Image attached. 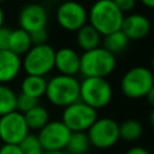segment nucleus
Returning a JSON list of instances; mask_svg holds the SVG:
<instances>
[{"mask_svg": "<svg viewBox=\"0 0 154 154\" xmlns=\"http://www.w3.org/2000/svg\"><path fill=\"white\" fill-rule=\"evenodd\" d=\"M124 16L112 0L94 1L88 10V24L105 36L120 30Z\"/></svg>", "mask_w": 154, "mask_h": 154, "instance_id": "1", "label": "nucleus"}, {"mask_svg": "<svg viewBox=\"0 0 154 154\" xmlns=\"http://www.w3.org/2000/svg\"><path fill=\"white\" fill-rule=\"evenodd\" d=\"M45 96L53 106L65 108L79 100V79L59 73L52 76L47 79Z\"/></svg>", "mask_w": 154, "mask_h": 154, "instance_id": "2", "label": "nucleus"}, {"mask_svg": "<svg viewBox=\"0 0 154 154\" xmlns=\"http://www.w3.org/2000/svg\"><path fill=\"white\" fill-rule=\"evenodd\" d=\"M117 67V58L103 47H97L81 54L79 73L83 78H107Z\"/></svg>", "mask_w": 154, "mask_h": 154, "instance_id": "3", "label": "nucleus"}, {"mask_svg": "<svg viewBox=\"0 0 154 154\" xmlns=\"http://www.w3.org/2000/svg\"><path fill=\"white\" fill-rule=\"evenodd\" d=\"M119 88L122 94L131 100L144 99L154 89V76L149 67L137 65L130 67L120 78Z\"/></svg>", "mask_w": 154, "mask_h": 154, "instance_id": "4", "label": "nucleus"}, {"mask_svg": "<svg viewBox=\"0 0 154 154\" xmlns=\"http://www.w3.org/2000/svg\"><path fill=\"white\" fill-rule=\"evenodd\" d=\"M113 97V88L107 78L88 77L79 81V101L95 111L105 108Z\"/></svg>", "mask_w": 154, "mask_h": 154, "instance_id": "5", "label": "nucleus"}, {"mask_svg": "<svg viewBox=\"0 0 154 154\" xmlns=\"http://www.w3.org/2000/svg\"><path fill=\"white\" fill-rule=\"evenodd\" d=\"M55 49L49 43L31 46L22 57V70L30 76L46 77L54 70Z\"/></svg>", "mask_w": 154, "mask_h": 154, "instance_id": "6", "label": "nucleus"}, {"mask_svg": "<svg viewBox=\"0 0 154 154\" xmlns=\"http://www.w3.org/2000/svg\"><path fill=\"white\" fill-rule=\"evenodd\" d=\"M58 25L69 32H76L88 23V10L77 0H65L55 10Z\"/></svg>", "mask_w": 154, "mask_h": 154, "instance_id": "7", "label": "nucleus"}, {"mask_svg": "<svg viewBox=\"0 0 154 154\" xmlns=\"http://www.w3.org/2000/svg\"><path fill=\"white\" fill-rule=\"evenodd\" d=\"M97 118V111L78 100L63 108L60 120L71 132H87Z\"/></svg>", "mask_w": 154, "mask_h": 154, "instance_id": "8", "label": "nucleus"}, {"mask_svg": "<svg viewBox=\"0 0 154 154\" xmlns=\"http://www.w3.org/2000/svg\"><path fill=\"white\" fill-rule=\"evenodd\" d=\"M87 136L91 147L108 149L119 141V123L113 118H97L87 130Z\"/></svg>", "mask_w": 154, "mask_h": 154, "instance_id": "9", "label": "nucleus"}, {"mask_svg": "<svg viewBox=\"0 0 154 154\" xmlns=\"http://www.w3.org/2000/svg\"><path fill=\"white\" fill-rule=\"evenodd\" d=\"M36 136L45 152H61L66 149L71 131L61 120H49Z\"/></svg>", "mask_w": 154, "mask_h": 154, "instance_id": "10", "label": "nucleus"}, {"mask_svg": "<svg viewBox=\"0 0 154 154\" xmlns=\"http://www.w3.org/2000/svg\"><path fill=\"white\" fill-rule=\"evenodd\" d=\"M29 134L24 116L13 111L0 117V142L6 144H19Z\"/></svg>", "mask_w": 154, "mask_h": 154, "instance_id": "11", "label": "nucleus"}, {"mask_svg": "<svg viewBox=\"0 0 154 154\" xmlns=\"http://www.w3.org/2000/svg\"><path fill=\"white\" fill-rule=\"evenodd\" d=\"M18 28L23 29L26 32H32L47 26L48 23V12L47 8L35 1H29L20 7L17 17Z\"/></svg>", "mask_w": 154, "mask_h": 154, "instance_id": "12", "label": "nucleus"}, {"mask_svg": "<svg viewBox=\"0 0 154 154\" xmlns=\"http://www.w3.org/2000/svg\"><path fill=\"white\" fill-rule=\"evenodd\" d=\"M150 20L143 13L131 12L124 16L120 30L129 41H141L150 32Z\"/></svg>", "mask_w": 154, "mask_h": 154, "instance_id": "13", "label": "nucleus"}, {"mask_svg": "<svg viewBox=\"0 0 154 154\" xmlns=\"http://www.w3.org/2000/svg\"><path fill=\"white\" fill-rule=\"evenodd\" d=\"M79 61L81 54L75 48L64 46L55 51L54 70H57L59 75L76 77L79 73Z\"/></svg>", "mask_w": 154, "mask_h": 154, "instance_id": "14", "label": "nucleus"}, {"mask_svg": "<svg viewBox=\"0 0 154 154\" xmlns=\"http://www.w3.org/2000/svg\"><path fill=\"white\" fill-rule=\"evenodd\" d=\"M22 72V58L8 49L0 51V84L13 82Z\"/></svg>", "mask_w": 154, "mask_h": 154, "instance_id": "15", "label": "nucleus"}, {"mask_svg": "<svg viewBox=\"0 0 154 154\" xmlns=\"http://www.w3.org/2000/svg\"><path fill=\"white\" fill-rule=\"evenodd\" d=\"M76 43L82 52H88L101 46L102 36L90 25L85 24L76 32Z\"/></svg>", "mask_w": 154, "mask_h": 154, "instance_id": "16", "label": "nucleus"}, {"mask_svg": "<svg viewBox=\"0 0 154 154\" xmlns=\"http://www.w3.org/2000/svg\"><path fill=\"white\" fill-rule=\"evenodd\" d=\"M47 87V78L40 76H30L26 75L20 82V93L38 100L45 96Z\"/></svg>", "mask_w": 154, "mask_h": 154, "instance_id": "17", "label": "nucleus"}, {"mask_svg": "<svg viewBox=\"0 0 154 154\" xmlns=\"http://www.w3.org/2000/svg\"><path fill=\"white\" fill-rule=\"evenodd\" d=\"M32 43L30 40L29 32L24 31L20 28L12 29L11 36H10V43H8V51L17 54L18 57H23L30 48Z\"/></svg>", "mask_w": 154, "mask_h": 154, "instance_id": "18", "label": "nucleus"}, {"mask_svg": "<svg viewBox=\"0 0 154 154\" xmlns=\"http://www.w3.org/2000/svg\"><path fill=\"white\" fill-rule=\"evenodd\" d=\"M26 126L32 131H40L48 122H49V112L48 109L42 106V105H36L35 107H32L30 111H28L26 113L23 114Z\"/></svg>", "mask_w": 154, "mask_h": 154, "instance_id": "19", "label": "nucleus"}, {"mask_svg": "<svg viewBox=\"0 0 154 154\" xmlns=\"http://www.w3.org/2000/svg\"><path fill=\"white\" fill-rule=\"evenodd\" d=\"M129 42L130 41L124 35V32L122 30H117L114 32H111L108 35L102 36L101 47H103L106 51H108L109 53L116 55V54L124 52L128 48Z\"/></svg>", "mask_w": 154, "mask_h": 154, "instance_id": "20", "label": "nucleus"}, {"mask_svg": "<svg viewBox=\"0 0 154 154\" xmlns=\"http://www.w3.org/2000/svg\"><path fill=\"white\" fill-rule=\"evenodd\" d=\"M143 134V126L140 120L130 118L119 124V140L125 142H135Z\"/></svg>", "mask_w": 154, "mask_h": 154, "instance_id": "21", "label": "nucleus"}, {"mask_svg": "<svg viewBox=\"0 0 154 154\" xmlns=\"http://www.w3.org/2000/svg\"><path fill=\"white\" fill-rule=\"evenodd\" d=\"M17 93L8 84H0V117L16 111Z\"/></svg>", "mask_w": 154, "mask_h": 154, "instance_id": "22", "label": "nucleus"}, {"mask_svg": "<svg viewBox=\"0 0 154 154\" xmlns=\"http://www.w3.org/2000/svg\"><path fill=\"white\" fill-rule=\"evenodd\" d=\"M87 132H71L66 149L71 154H87L90 148Z\"/></svg>", "mask_w": 154, "mask_h": 154, "instance_id": "23", "label": "nucleus"}, {"mask_svg": "<svg viewBox=\"0 0 154 154\" xmlns=\"http://www.w3.org/2000/svg\"><path fill=\"white\" fill-rule=\"evenodd\" d=\"M18 146L20 148L22 154H43L45 152L41 147L37 136L30 132L22 140V142Z\"/></svg>", "mask_w": 154, "mask_h": 154, "instance_id": "24", "label": "nucleus"}, {"mask_svg": "<svg viewBox=\"0 0 154 154\" xmlns=\"http://www.w3.org/2000/svg\"><path fill=\"white\" fill-rule=\"evenodd\" d=\"M36 105H38V100L30 97L28 95H24L22 93L17 94V103H16V111H18L19 113L24 114L28 111H30L32 107H35Z\"/></svg>", "mask_w": 154, "mask_h": 154, "instance_id": "25", "label": "nucleus"}, {"mask_svg": "<svg viewBox=\"0 0 154 154\" xmlns=\"http://www.w3.org/2000/svg\"><path fill=\"white\" fill-rule=\"evenodd\" d=\"M29 35H30V40H31L32 46L48 43L47 42L48 41V31H47V28H43V29L36 30V31H32Z\"/></svg>", "mask_w": 154, "mask_h": 154, "instance_id": "26", "label": "nucleus"}, {"mask_svg": "<svg viewBox=\"0 0 154 154\" xmlns=\"http://www.w3.org/2000/svg\"><path fill=\"white\" fill-rule=\"evenodd\" d=\"M112 1L124 14L131 13L137 4V0H112Z\"/></svg>", "mask_w": 154, "mask_h": 154, "instance_id": "27", "label": "nucleus"}, {"mask_svg": "<svg viewBox=\"0 0 154 154\" xmlns=\"http://www.w3.org/2000/svg\"><path fill=\"white\" fill-rule=\"evenodd\" d=\"M12 29L4 25L0 28V51L8 49V43H10V36H11Z\"/></svg>", "mask_w": 154, "mask_h": 154, "instance_id": "28", "label": "nucleus"}, {"mask_svg": "<svg viewBox=\"0 0 154 154\" xmlns=\"http://www.w3.org/2000/svg\"><path fill=\"white\" fill-rule=\"evenodd\" d=\"M0 154H22L20 148L18 144H6L1 143L0 146Z\"/></svg>", "mask_w": 154, "mask_h": 154, "instance_id": "29", "label": "nucleus"}, {"mask_svg": "<svg viewBox=\"0 0 154 154\" xmlns=\"http://www.w3.org/2000/svg\"><path fill=\"white\" fill-rule=\"evenodd\" d=\"M125 154H150L148 152V149H146L144 147H141V146H134L131 148L128 149V152Z\"/></svg>", "mask_w": 154, "mask_h": 154, "instance_id": "30", "label": "nucleus"}, {"mask_svg": "<svg viewBox=\"0 0 154 154\" xmlns=\"http://www.w3.org/2000/svg\"><path fill=\"white\" fill-rule=\"evenodd\" d=\"M140 2L148 10H152L154 7V0H140Z\"/></svg>", "mask_w": 154, "mask_h": 154, "instance_id": "31", "label": "nucleus"}, {"mask_svg": "<svg viewBox=\"0 0 154 154\" xmlns=\"http://www.w3.org/2000/svg\"><path fill=\"white\" fill-rule=\"evenodd\" d=\"M148 102H149V105H154V89H152L147 95H146V97H144Z\"/></svg>", "mask_w": 154, "mask_h": 154, "instance_id": "32", "label": "nucleus"}, {"mask_svg": "<svg viewBox=\"0 0 154 154\" xmlns=\"http://www.w3.org/2000/svg\"><path fill=\"white\" fill-rule=\"evenodd\" d=\"M4 25H5V12H4L2 6L0 5V28Z\"/></svg>", "mask_w": 154, "mask_h": 154, "instance_id": "33", "label": "nucleus"}, {"mask_svg": "<svg viewBox=\"0 0 154 154\" xmlns=\"http://www.w3.org/2000/svg\"><path fill=\"white\" fill-rule=\"evenodd\" d=\"M59 152H43V154H58Z\"/></svg>", "mask_w": 154, "mask_h": 154, "instance_id": "34", "label": "nucleus"}, {"mask_svg": "<svg viewBox=\"0 0 154 154\" xmlns=\"http://www.w3.org/2000/svg\"><path fill=\"white\" fill-rule=\"evenodd\" d=\"M58 154H71V153H69L67 150H61V152H59Z\"/></svg>", "mask_w": 154, "mask_h": 154, "instance_id": "35", "label": "nucleus"}, {"mask_svg": "<svg viewBox=\"0 0 154 154\" xmlns=\"http://www.w3.org/2000/svg\"><path fill=\"white\" fill-rule=\"evenodd\" d=\"M5 1H6V0H0V5H1L2 2H5Z\"/></svg>", "mask_w": 154, "mask_h": 154, "instance_id": "36", "label": "nucleus"}, {"mask_svg": "<svg viewBox=\"0 0 154 154\" xmlns=\"http://www.w3.org/2000/svg\"><path fill=\"white\" fill-rule=\"evenodd\" d=\"M94 1H100V0H93V2H94Z\"/></svg>", "mask_w": 154, "mask_h": 154, "instance_id": "37", "label": "nucleus"}, {"mask_svg": "<svg viewBox=\"0 0 154 154\" xmlns=\"http://www.w3.org/2000/svg\"><path fill=\"white\" fill-rule=\"evenodd\" d=\"M0 146H1V142H0Z\"/></svg>", "mask_w": 154, "mask_h": 154, "instance_id": "38", "label": "nucleus"}, {"mask_svg": "<svg viewBox=\"0 0 154 154\" xmlns=\"http://www.w3.org/2000/svg\"><path fill=\"white\" fill-rule=\"evenodd\" d=\"M29 1H30V0H29Z\"/></svg>", "mask_w": 154, "mask_h": 154, "instance_id": "39", "label": "nucleus"}]
</instances>
